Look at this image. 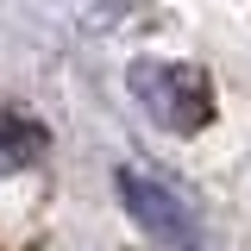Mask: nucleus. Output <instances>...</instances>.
<instances>
[{"instance_id": "1", "label": "nucleus", "mask_w": 251, "mask_h": 251, "mask_svg": "<svg viewBox=\"0 0 251 251\" xmlns=\"http://www.w3.org/2000/svg\"><path fill=\"white\" fill-rule=\"evenodd\" d=\"M126 88H132V100L151 113V126L176 132V138H195L201 126L214 120V82H207V69H195V63L138 57L132 69H126Z\"/></svg>"}, {"instance_id": "2", "label": "nucleus", "mask_w": 251, "mask_h": 251, "mask_svg": "<svg viewBox=\"0 0 251 251\" xmlns=\"http://www.w3.org/2000/svg\"><path fill=\"white\" fill-rule=\"evenodd\" d=\"M120 201H126V214L138 220V232H145L157 251H207L201 214L182 201V188L163 182L157 170L126 163V170H120Z\"/></svg>"}, {"instance_id": "3", "label": "nucleus", "mask_w": 251, "mask_h": 251, "mask_svg": "<svg viewBox=\"0 0 251 251\" xmlns=\"http://www.w3.org/2000/svg\"><path fill=\"white\" fill-rule=\"evenodd\" d=\"M44 157V126L25 120V113H0V163H13V170H25Z\"/></svg>"}]
</instances>
